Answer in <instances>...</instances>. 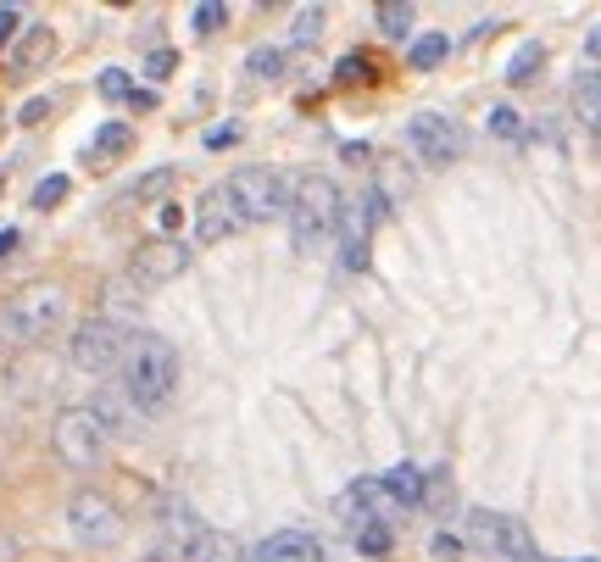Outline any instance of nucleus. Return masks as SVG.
Here are the masks:
<instances>
[{"instance_id":"f257e3e1","label":"nucleus","mask_w":601,"mask_h":562,"mask_svg":"<svg viewBox=\"0 0 601 562\" xmlns=\"http://www.w3.org/2000/svg\"><path fill=\"white\" fill-rule=\"evenodd\" d=\"M117 367H123V396H128V407L162 412V407L173 401V385H178V351H173L162 335H128Z\"/></svg>"},{"instance_id":"f03ea898","label":"nucleus","mask_w":601,"mask_h":562,"mask_svg":"<svg viewBox=\"0 0 601 562\" xmlns=\"http://www.w3.org/2000/svg\"><path fill=\"white\" fill-rule=\"evenodd\" d=\"M340 190L323 173H306L301 184H296V196H290V207H285V217H290V246L301 251V257H317L323 246H329V234L340 228Z\"/></svg>"},{"instance_id":"7ed1b4c3","label":"nucleus","mask_w":601,"mask_h":562,"mask_svg":"<svg viewBox=\"0 0 601 562\" xmlns=\"http://www.w3.org/2000/svg\"><path fill=\"white\" fill-rule=\"evenodd\" d=\"M62 317H67V290L62 285H28L7 312H0V346L34 351Z\"/></svg>"},{"instance_id":"20e7f679","label":"nucleus","mask_w":601,"mask_h":562,"mask_svg":"<svg viewBox=\"0 0 601 562\" xmlns=\"http://www.w3.org/2000/svg\"><path fill=\"white\" fill-rule=\"evenodd\" d=\"M107 435H112V429H101V417L89 412V407H62L57 424H51V451H57L62 467L89 474V467L107 457Z\"/></svg>"},{"instance_id":"39448f33","label":"nucleus","mask_w":601,"mask_h":562,"mask_svg":"<svg viewBox=\"0 0 601 562\" xmlns=\"http://www.w3.org/2000/svg\"><path fill=\"white\" fill-rule=\"evenodd\" d=\"M223 190H228V201H235L240 223H273V217H285V207H290V190H285V178L273 167H240Z\"/></svg>"},{"instance_id":"423d86ee","label":"nucleus","mask_w":601,"mask_h":562,"mask_svg":"<svg viewBox=\"0 0 601 562\" xmlns=\"http://www.w3.org/2000/svg\"><path fill=\"white\" fill-rule=\"evenodd\" d=\"M123 346H128V329L117 317H89V323H78L73 340H67V362L78 373H112L123 362Z\"/></svg>"},{"instance_id":"0eeeda50","label":"nucleus","mask_w":601,"mask_h":562,"mask_svg":"<svg viewBox=\"0 0 601 562\" xmlns=\"http://www.w3.org/2000/svg\"><path fill=\"white\" fill-rule=\"evenodd\" d=\"M67 529H73L78 546L107 551V546H117V535H123V512H117V501L101 496V490H78L73 507H67Z\"/></svg>"},{"instance_id":"6e6552de","label":"nucleus","mask_w":601,"mask_h":562,"mask_svg":"<svg viewBox=\"0 0 601 562\" xmlns=\"http://www.w3.org/2000/svg\"><path fill=\"white\" fill-rule=\"evenodd\" d=\"M385 207H390L385 190H362L351 207H340V262H346L351 273L367 267V246H374V228L390 217Z\"/></svg>"},{"instance_id":"1a4fd4ad","label":"nucleus","mask_w":601,"mask_h":562,"mask_svg":"<svg viewBox=\"0 0 601 562\" xmlns=\"http://www.w3.org/2000/svg\"><path fill=\"white\" fill-rule=\"evenodd\" d=\"M406 139H412V151H418V162H424V167H451L462 151H468V134H462L451 117H440V112L412 117Z\"/></svg>"},{"instance_id":"9d476101","label":"nucleus","mask_w":601,"mask_h":562,"mask_svg":"<svg viewBox=\"0 0 601 562\" xmlns=\"http://www.w3.org/2000/svg\"><path fill=\"white\" fill-rule=\"evenodd\" d=\"M184 267H190V251H184L178 240H167V234H162V240H146L140 251L128 257V278H134V285H146V290H162L167 278H178Z\"/></svg>"},{"instance_id":"9b49d317","label":"nucleus","mask_w":601,"mask_h":562,"mask_svg":"<svg viewBox=\"0 0 601 562\" xmlns=\"http://www.w3.org/2000/svg\"><path fill=\"white\" fill-rule=\"evenodd\" d=\"M196 228H201V240H206V246H217V240H228V234H240V228H246L223 184H212V190L201 196V217H196Z\"/></svg>"},{"instance_id":"f8f14e48","label":"nucleus","mask_w":601,"mask_h":562,"mask_svg":"<svg viewBox=\"0 0 601 562\" xmlns=\"http://www.w3.org/2000/svg\"><path fill=\"white\" fill-rule=\"evenodd\" d=\"M251 562H323V546L301 529H279L251 551Z\"/></svg>"},{"instance_id":"ddd939ff","label":"nucleus","mask_w":601,"mask_h":562,"mask_svg":"<svg viewBox=\"0 0 601 562\" xmlns=\"http://www.w3.org/2000/svg\"><path fill=\"white\" fill-rule=\"evenodd\" d=\"M379 496H385V512H412L424 501V474L412 462H396L390 474H379Z\"/></svg>"},{"instance_id":"4468645a","label":"nucleus","mask_w":601,"mask_h":562,"mask_svg":"<svg viewBox=\"0 0 601 562\" xmlns=\"http://www.w3.org/2000/svg\"><path fill=\"white\" fill-rule=\"evenodd\" d=\"M178 551H184V562H240V540L228 529H196Z\"/></svg>"},{"instance_id":"2eb2a0df","label":"nucleus","mask_w":601,"mask_h":562,"mask_svg":"<svg viewBox=\"0 0 601 562\" xmlns=\"http://www.w3.org/2000/svg\"><path fill=\"white\" fill-rule=\"evenodd\" d=\"M51 57H57V34H51V28H28V34H23V45L12 51V73H17V78H28V73H39Z\"/></svg>"},{"instance_id":"dca6fc26","label":"nucleus","mask_w":601,"mask_h":562,"mask_svg":"<svg viewBox=\"0 0 601 562\" xmlns=\"http://www.w3.org/2000/svg\"><path fill=\"white\" fill-rule=\"evenodd\" d=\"M574 112H579V123L590 134H601V73L596 67L574 73Z\"/></svg>"},{"instance_id":"f3484780","label":"nucleus","mask_w":601,"mask_h":562,"mask_svg":"<svg viewBox=\"0 0 601 562\" xmlns=\"http://www.w3.org/2000/svg\"><path fill=\"white\" fill-rule=\"evenodd\" d=\"M496 557H501V562H540V546H535L529 524H518V519H501V540H496Z\"/></svg>"},{"instance_id":"a211bd4d","label":"nucleus","mask_w":601,"mask_h":562,"mask_svg":"<svg viewBox=\"0 0 601 562\" xmlns=\"http://www.w3.org/2000/svg\"><path fill=\"white\" fill-rule=\"evenodd\" d=\"M351 546H356L362 557H385V551L396 546V529H390L385 519H362V524H351Z\"/></svg>"},{"instance_id":"6ab92c4d","label":"nucleus","mask_w":601,"mask_h":562,"mask_svg":"<svg viewBox=\"0 0 601 562\" xmlns=\"http://www.w3.org/2000/svg\"><path fill=\"white\" fill-rule=\"evenodd\" d=\"M446 57H451V39L446 34H418V39H412V51H406L412 73H435Z\"/></svg>"},{"instance_id":"aec40b11","label":"nucleus","mask_w":601,"mask_h":562,"mask_svg":"<svg viewBox=\"0 0 601 562\" xmlns=\"http://www.w3.org/2000/svg\"><path fill=\"white\" fill-rule=\"evenodd\" d=\"M117 151H128V123H101V134L84 146V162H107Z\"/></svg>"},{"instance_id":"412c9836","label":"nucleus","mask_w":601,"mask_h":562,"mask_svg":"<svg viewBox=\"0 0 601 562\" xmlns=\"http://www.w3.org/2000/svg\"><path fill=\"white\" fill-rule=\"evenodd\" d=\"M540 67H546V45H540V39H529L524 51H518L513 62H506V84H535V78H540Z\"/></svg>"},{"instance_id":"4be33fe9","label":"nucleus","mask_w":601,"mask_h":562,"mask_svg":"<svg viewBox=\"0 0 601 562\" xmlns=\"http://www.w3.org/2000/svg\"><path fill=\"white\" fill-rule=\"evenodd\" d=\"M173 178H178V167H151L146 178H134V184H128L123 201H156L162 190H173Z\"/></svg>"},{"instance_id":"5701e85b","label":"nucleus","mask_w":601,"mask_h":562,"mask_svg":"<svg viewBox=\"0 0 601 562\" xmlns=\"http://www.w3.org/2000/svg\"><path fill=\"white\" fill-rule=\"evenodd\" d=\"M67 190H73V184H67V173L39 178V184H34V212H57V207L67 201Z\"/></svg>"},{"instance_id":"b1692460","label":"nucleus","mask_w":601,"mask_h":562,"mask_svg":"<svg viewBox=\"0 0 601 562\" xmlns=\"http://www.w3.org/2000/svg\"><path fill=\"white\" fill-rule=\"evenodd\" d=\"M335 84H374V57H362V51L340 57V67H335Z\"/></svg>"},{"instance_id":"393cba45","label":"nucleus","mask_w":601,"mask_h":562,"mask_svg":"<svg viewBox=\"0 0 601 562\" xmlns=\"http://www.w3.org/2000/svg\"><path fill=\"white\" fill-rule=\"evenodd\" d=\"M412 17H418V12H412V7H406V0H396V7H390V0H385V7H379V28H385L390 39H406Z\"/></svg>"},{"instance_id":"a878e982","label":"nucleus","mask_w":601,"mask_h":562,"mask_svg":"<svg viewBox=\"0 0 601 562\" xmlns=\"http://www.w3.org/2000/svg\"><path fill=\"white\" fill-rule=\"evenodd\" d=\"M279 67H285V51H273V45H256V51L246 57L251 78H279Z\"/></svg>"},{"instance_id":"bb28decb","label":"nucleus","mask_w":601,"mask_h":562,"mask_svg":"<svg viewBox=\"0 0 601 562\" xmlns=\"http://www.w3.org/2000/svg\"><path fill=\"white\" fill-rule=\"evenodd\" d=\"M190 23H196V34H206V39H212V34L228 23V7H223V0H201V7L190 12Z\"/></svg>"},{"instance_id":"cd10ccee","label":"nucleus","mask_w":601,"mask_h":562,"mask_svg":"<svg viewBox=\"0 0 601 562\" xmlns=\"http://www.w3.org/2000/svg\"><path fill=\"white\" fill-rule=\"evenodd\" d=\"M96 89H101V101H128V96H134V78H128L123 67H107Z\"/></svg>"},{"instance_id":"c85d7f7f","label":"nucleus","mask_w":601,"mask_h":562,"mask_svg":"<svg viewBox=\"0 0 601 562\" xmlns=\"http://www.w3.org/2000/svg\"><path fill=\"white\" fill-rule=\"evenodd\" d=\"M317 28H323V7H301V12H296V28H290V45H312Z\"/></svg>"},{"instance_id":"c756f323","label":"nucleus","mask_w":601,"mask_h":562,"mask_svg":"<svg viewBox=\"0 0 601 562\" xmlns=\"http://www.w3.org/2000/svg\"><path fill=\"white\" fill-rule=\"evenodd\" d=\"M490 134H496V139H518V134H524L518 112H513V107H496V112H490Z\"/></svg>"},{"instance_id":"7c9ffc66","label":"nucleus","mask_w":601,"mask_h":562,"mask_svg":"<svg viewBox=\"0 0 601 562\" xmlns=\"http://www.w3.org/2000/svg\"><path fill=\"white\" fill-rule=\"evenodd\" d=\"M173 67H178V51H173V45H167V51H151V57H146V78H156V84H162Z\"/></svg>"},{"instance_id":"2f4dec72","label":"nucleus","mask_w":601,"mask_h":562,"mask_svg":"<svg viewBox=\"0 0 601 562\" xmlns=\"http://www.w3.org/2000/svg\"><path fill=\"white\" fill-rule=\"evenodd\" d=\"M424 501H429V507H451V479H446V474H429V479H424Z\"/></svg>"},{"instance_id":"473e14b6","label":"nucleus","mask_w":601,"mask_h":562,"mask_svg":"<svg viewBox=\"0 0 601 562\" xmlns=\"http://www.w3.org/2000/svg\"><path fill=\"white\" fill-rule=\"evenodd\" d=\"M45 112H51V101H45V96H34V101H23V112H17V123H28V128H34V123H39Z\"/></svg>"},{"instance_id":"72a5a7b5","label":"nucleus","mask_w":601,"mask_h":562,"mask_svg":"<svg viewBox=\"0 0 601 562\" xmlns=\"http://www.w3.org/2000/svg\"><path fill=\"white\" fill-rule=\"evenodd\" d=\"M23 28V17H17V7H0V45H12V34Z\"/></svg>"},{"instance_id":"f704fd0d","label":"nucleus","mask_w":601,"mask_h":562,"mask_svg":"<svg viewBox=\"0 0 601 562\" xmlns=\"http://www.w3.org/2000/svg\"><path fill=\"white\" fill-rule=\"evenodd\" d=\"M156 223H162V234L173 240V228H178V207H173V201H162V207H156Z\"/></svg>"},{"instance_id":"c9c22d12","label":"nucleus","mask_w":601,"mask_h":562,"mask_svg":"<svg viewBox=\"0 0 601 562\" xmlns=\"http://www.w3.org/2000/svg\"><path fill=\"white\" fill-rule=\"evenodd\" d=\"M178 546H184V540H178ZM178 546H156V551H146L140 562H184V551H178Z\"/></svg>"},{"instance_id":"e433bc0d","label":"nucleus","mask_w":601,"mask_h":562,"mask_svg":"<svg viewBox=\"0 0 601 562\" xmlns=\"http://www.w3.org/2000/svg\"><path fill=\"white\" fill-rule=\"evenodd\" d=\"M235 139H240V128H217V134H206V146L223 151V146H235Z\"/></svg>"},{"instance_id":"4c0bfd02","label":"nucleus","mask_w":601,"mask_h":562,"mask_svg":"<svg viewBox=\"0 0 601 562\" xmlns=\"http://www.w3.org/2000/svg\"><path fill=\"white\" fill-rule=\"evenodd\" d=\"M128 107H134V112H151V107H156V96H151V89H134Z\"/></svg>"},{"instance_id":"58836bf2","label":"nucleus","mask_w":601,"mask_h":562,"mask_svg":"<svg viewBox=\"0 0 601 562\" xmlns=\"http://www.w3.org/2000/svg\"><path fill=\"white\" fill-rule=\"evenodd\" d=\"M17 240H23L17 228H0V257H7V251H17Z\"/></svg>"},{"instance_id":"ea45409f","label":"nucleus","mask_w":601,"mask_h":562,"mask_svg":"<svg viewBox=\"0 0 601 562\" xmlns=\"http://www.w3.org/2000/svg\"><path fill=\"white\" fill-rule=\"evenodd\" d=\"M585 57H590V62H596V73H601V28L590 34V45H585Z\"/></svg>"},{"instance_id":"a19ab883","label":"nucleus","mask_w":601,"mask_h":562,"mask_svg":"<svg viewBox=\"0 0 601 562\" xmlns=\"http://www.w3.org/2000/svg\"><path fill=\"white\" fill-rule=\"evenodd\" d=\"M435 551H440V557H456V551H462V546H456V540H451V535H435Z\"/></svg>"},{"instance_id":"79ce46f5","label":"nucleus","mask_w":601,"mask_h":562,"mask_svg":"<svg viewBox=\"0 0 601 562\" xmlns=\"http://www.w3.org/2000/svg\"><path fill=\"white\" fill-rule=\"evenodd\" d=\"M12 557H17V546H12L7 535H0V562H12Z\"/></svg>"},{"instance_id":"37998d69","label":"nucleus","mask_w":601,"mask_h":562,"mask_svg":"<svg viewBox=\"0 0 601 562\" xmlns=\"http://www.w3.org/2000/svg\"><path fill=\"white\" fill-rule=\"evenodd\" d=\"M574 562H590V557H574Z\"/></svg>"},{"instance_id":"c03bdc74","label":"nucleus","mask_w":601,"mask_h":562,"mask_svg":"<svg viewBox=\"0 0 601 562\" xmlns=\"http://www.w3.org/2000/svg\"><path fill=\"white\" fill-rule=\"evenodd\" d=\"M0 184H7V173H0Z\"/></svg>"}]
</instances>
